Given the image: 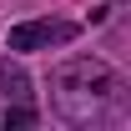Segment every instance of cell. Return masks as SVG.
<instances>
[{
    "label": "cell",
    "instance_id": "cell-1",
    "mask_svg": "<svg viewBox=\"0 0 131 131\" xmlns=\"http://www.w3.org/2000/svg\"><path fill=\"white\" fill-rule=\"evenodd\" d=\"M50 96L56 111L76 126H96V121H121L126 116V81L116 76L96 56H71L50 71Z\"/></svg>",
    "mask_w": 131,
    "mask_h": 131
},
{
    "label": "cell",
    "instance_id": "cell-2",
    "mask_svg": "<svg viewBox=\"0 0 131 131\" xmlns=\"http://www.w3.org/2000/svg\"><path fill=\"white\" fill-rule=\"evenodd\" d=\"M35 126V101H30V76L15 61H0V131Z\"/></svg>",
    "mask_w": 131,
    "mask_h": 131
},
{
    "label": "cell",
    "instance_id": "cell-3",
    "mask_svg": "<svg viewBox=\"0 0 131 131\" xmlns=\"http://www.w3.org/2000/svg\"><path fill=\"white\" fill-rule=\"evenodd\" d=\"M66 40H76L71 20H25V25H10V50H46V46H66Z\"/></svg>",
    "mask_w": 131,
    "mask_h": 131
}]
</instances>
